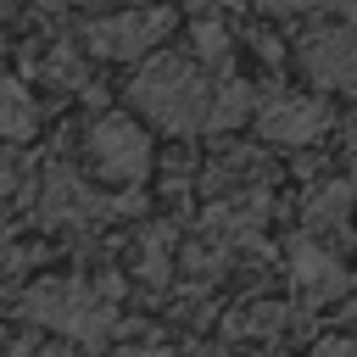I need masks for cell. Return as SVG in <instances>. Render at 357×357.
Segmentation results:
<instances>
[{"mask_svg":"<svg viewBox=\"0 0 357 357\" xmlns=\"http://www.w3.org/2000/svg\"><path fill=\"white\" fill-rule=\"evenodd\" d=\"M318 357H357V346H351V340H324Z\"/></svg>","mask_w":357,"mask_h":357,"instance_id":"cell-12","label":"cell"},{"mask_svg":"<svg viewBox=\"0 0 357 357\" xmlns=\"http://www.w3.org/2000/svg\"><path fill=\"white\" fill-rule=\"evenodd\" d=\"M89 156H95L100 178L139 184V178L151 173V134H145L128 112H106V117L89 128Z\"/></svg>","mask_w":357,"mask_h":357,"instance_id":"cell-2","label":"cell"},{"mask_svg":"<svg viewBox=\"0 0 357 357\" xmlns=\"http://www.w3.org/2000/svg\"><path fill=\"white\" fill-rule=\"evenodd\" d=\"M84 206H89L84 184H78L73 173H50V190H45V218H78Z\"/></svg>","mask_w":357,"mask_h":357,"instance_id":"cell-8","label":"cell"},{"mask_svg":"<svg viewBox=\"0 0 357 357\" xmlns=\"http://www.w3.org/2000/svg\"><path fill=\"white\" fill-rule=\"evenodd\" d=\"M301 67H307L318 84H329V89H340V84H357V33H351V28H340V33L307 39V50H301Z\"/></svg>","mask_w":357,"mask_h":357,"instance_id":"cell-5","label":"cell"},{"mask_svg":"<svg viewBox=\"0 0 357 357\" xmlns=\"http://www.w3.org/2000/svg\"><path fill=\"white\" fill-rule=\"evenodd\" d=\"M134 106H139L151 123H162V128H184V134L201 128L206 112H212L201 73H195L190 61H178V56H156V61L134 78Z\"/></svg>","mask_w":357,"mask_h":357,"instance_id":"cell-1","label":"cell"},{"mask_svg":"<svg viewBox=\"0 0 357 357\" xmlns=\"http://www.w3.org/2000/svg\"><path fill=\"white\" fill-rule=\"evenodd\" d=\"M195 39H201V56H206V61H229V28L201 22V28H195Z\"/></svg>","mask_w":357,"mask_h":357,"instance_id":"cell-11","label":"cell"},{"mask_svg":"<svg viewBox=\"0 0 357 357\" xmlns=\"http://www.w3.org/2000/svg\"><path fill=\"white\" fill-rule=\"evenodd\" d=\"M290 273H296V284H301L312 301H324V296L346 290V273L335 268V257H329V251H318V245H307V240L290 251Z\"/></svg>","mask_w":357,"mask_h":357,"instance_id":"cell-6","label":"cell"},{"mask_svg":"<svg viewBox=\"0 0 357 357\" xmlns=\"http://www.w3.org/2000/svg\"><path fill=\"white\" fill-rule=\"evenodd\" d=\"M245 112H251V89H245V84H229V89H223V95L212 100L206 123H212V128H234V123H240Z\"/></svg>","mask_w":357,"mask_h":357,"instance_id":"cell-9","label":"cell"},{"mask_svg":"<svg viewBox=\"0 0 357 357\" xmlns=\"http://www.w3.org/2000/svg\"><path fill=\"white\" fill-rule=\"evenodd\" d=\"M6 11H11V0H0V17H6Z\"/></svg>","mask_w":357,"mask_h":357,"instance_id":"cell-13","label":"cell"},{"mask_svg":"<svg viewBox=\"0 0 357 357\" xmlns=\"http://www.w3.org/2000/svg\"><path fill=\"white\" fill-rule=\"evenodd\" d=\"M28 128H33V100H28V89L11 84V78H0V139H22Z\"/></svg>","mask_w":357,"mask_h":357,"instance_id":"cell-7","label":"cell"},{"mask_svg":"<svg viewBox=\"0 0 357 357\" xmlns=\"http://www.w3.org/2000/svg\"><path fill=\"white\" fill-rule=\"evenodd\" d=\"M351 195H357L351 184H335V190H324V195H318V206H312V218H318V223H335V218L351 206Z\"/></svg>","mask_w":357,"mask_h":357,"instance_id":"cell-10","label":"cell"},{"mask_svg":"<svg viewBox=\"0 0 357 357\" xmlns=\"http://www.w3.org/2000/svg\"><path fill=\"white\" fill-rule=\"evenodd\" d=\"M173 28V11H117V17H100L89 22V50L95 56H112V61H134L145 56L162 33Z\"/></svg>","mask_w":357,"mask_h":357,"instance_id":"cell-3","label":"cell"},{"mask_svg":"<svg viewBox=\"0 0 357 357\" xmlns=\"http://www.w3.org/2000/svg\"><path fill=\"white\" fill-rule=\"evenodd\" d=\"M329 128V106L324 100H307V95H273L262 106V134L279 139V145H307Z\"/></svg>","mask_w":357,"mask_h":357,"instance_id":"cell-4","label":"cell"}]
</instances>
